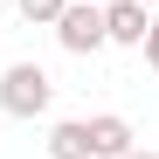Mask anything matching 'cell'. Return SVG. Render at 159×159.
<instances>
[{
	"mask_svg": "<svg viewBox=\"0 0 159 159\" xmlns=\"http://www.w3.org/2000/svg\"><path fill=\"white\" fill-rule=\"evenodd\" d=\"M69 7V0H14V14L21 21H35V28H56V14Z\"/></svg>",
	"mask_w": 159,
	"mask_h": 159,
	"instance_id": "obj_6",
	"label": "cell"
},
{
	"mask_svg": "<svg viewBox=\"0 0 159 159\" xmlns=\"http://www.w3.org/2000/svg\"><path fill=\"white\" fill-rule=\"evenodd\" d=\"M48 159H90V125H83V118L48 125Z\"/></svg>",
	"mask_w": 159,
	"mask_h": 159,
	"instance_id": "obj_5",
	"label": "cell"
},
{
	"mask_svg": "<svg viewBox=\"0 0 159 159\" xmlns=\"http://www.w3.org/2000/svg\"><path fill=\"white\" fill-rule=\"evenodd\" d=\"M139 48H145V69H152V76H159V14H152V21H145V42H139Z\"/></svg>",
	"mask_w": 159,
	"mask_h": 159,
	"instance_id": "obj_7",
	"label": "cell"
},
{
	"mask_svg": "<svg viewBox=\"0 0 159 159\" xmlns=\"http://www.w3.org/2000/svg\"><path fill=\"white\" fill-rule=\"evenodd\" d=\"M118 159H159V152H139V145H131V152H118Z\"/></svg>",
	"mask_w": 159,
	"mask_h": 159,
	"instance_id": "obj_8",
	"label": "cell"
},
{
	"mask_svg": "<svg viewBox=\"0 0 159 159\" xmlns=\"http://www.w3.org/2000/svg\"><path fill=\"white\" fill-rule=\"evenodd\" d=\"M48 104H56V76L42 62H7L0 69V111L7 118H48Z\"/></svg>",
	"mask_w": 159,
	"mask_h": 159,
	"instance_id": "obj_1",
	"label": "cell"
},
{
	"mask_svg": "<svg viewBox=\"0 0 159 159\" xmlns=\"http://www.w3.org/2000/svg\"><path fill=\"white\" fill-rule=\"evenodd\" d=\"M90 125V159H118V152H131V118H118V111H97V118H83Z\"/></svg>",
	"mask_w": 159,
	"mask_h": 159,
	"instance_id": "obj_4",
	"label": "cell"
},
{
	"mask_svg": "<svg viewBox=\"0 0 159 159\" xmlns=\"http://www.w3.org/2000/svg\"><path fill=\"white\" fill-rule=\"evenodd\" d=\"M145 21H152V7H139V0H104V35H111L118 48H139L145 42Z\"/></svg>",
	"mask_w": 159,
	"mask_h": 159,
	"instance_id": "obj_3",
	"label": "cell"
},
{
	"mask_svg": "<svg viewBox=\"0 0 159 159\" xmlns=\"http://www.w3.org/2000/svg\"><path fill=\"white\" fill-rule=\"evenodd\" d=\"M56 42L69 48V56H97L104 42V0H69V7L56 14Z\"/></svg>",
	"mask_w": 159,
	"mask_h": 159,
	"instance_id": "obj_2",
	"label": "cell"
},
{
	"mask_svg": "<svg viewBox=\"0 0 159 159\" xmlns=\"http://www.w3.org/2000/svg\"><path fill=\"white\" fill-rule=\"evenodd\" d=\"M139 7H159V0H139Z\"/></svg>",
	"mask_w": 159,
	"mask_h": 159,
	"instance_id": "obj_9",
	"label": "cell"
}]
</instances>
